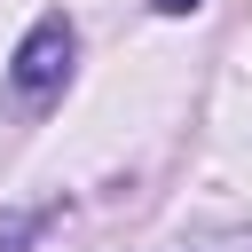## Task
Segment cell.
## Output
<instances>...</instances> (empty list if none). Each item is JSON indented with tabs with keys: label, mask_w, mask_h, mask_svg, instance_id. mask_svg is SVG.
<instances>
[{
	"label": "cell",
	"mask_w": 252,
	"mask_h": 252,
	"mask_svg": "<svg viewBox=\"0 0 252 252\" xmlns=\"http://www.w3.org/2000/svg\"><path fill=\"white\" fill-rule=\"evenodd\" d=\"M213 244H220V252H252V244H244V236H213Z\"/></svg>",
	"instance_id": "4"
},
{
	"label": "cell",
	"mask_w": 252,
	"mask_h": 252,
	"mask_svg": "<svg viewBox=\"0 0 252 252\" xmlns=\"http://www.w3.org/2000/svg\"><path fill=\"white\" fill-rule=\"evenodd\" d=\"M71 55H79V39H71V16L63 8H47L24 39H16V55H8V87L24 94V102H47L63 79H71Z\"/></svg>",
	"instance_id": "1"
},
{
	"label": "cell",
	"mask_w": 252,
	"mask_h": 252,
	"mask_svg": "<svg viewBox=\"0 0 252 252\" xmlns=\"http://www.w3.org/2000/svg\"><path fill=\"white\" fill-rule=\"evenodd\" d=\"M150 8H158V16H197L205 0H150Z\"/></svg>",
	"instance_id": "3"
},
{
	"label": "cell",
	"mask_w": 252,
	"mask_h": 252,
	"mask_svg": "<svg viewBox=\"0 0 252 252\" xmlns=\"http://www.w3.org/2000/svg\"><path fill=\"white\" fill-rule=\"evenodd\" d=\"M55 213H63V205H39V213H16V220H0V252H24V244H32V236L55 220Z\"/></svg>",
	"instance_id": "2"
}]
</instances>
